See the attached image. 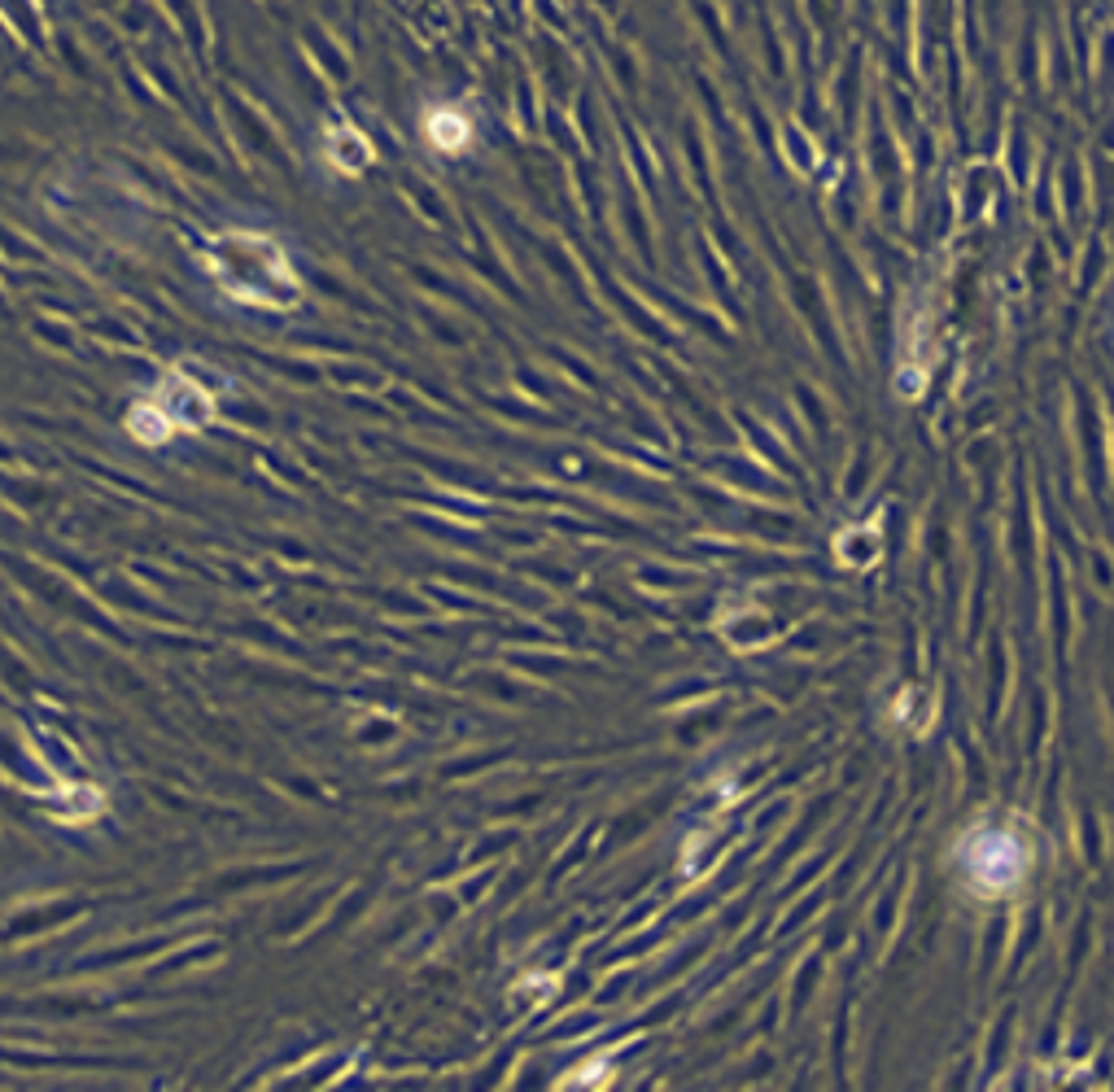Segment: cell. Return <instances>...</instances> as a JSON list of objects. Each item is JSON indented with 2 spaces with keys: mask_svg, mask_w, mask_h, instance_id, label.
<instances>
[{
  "mask_svg": "<svg viewBox=\"0 0 1114 1092\" xmlns=\"http://www.w3.org/2000/svg\"><path fill=\"white\" fill-rule=\"evenodd\" d=\"M153 402H158L162 415H166L171 424H180V429H202V424L215 415L210 389H206V385H193V380H184V376L162 380V389H158Z\"/></svg>",
  "mask_w": 1114,
  "mask_h": 1092,
  "instance_id": "obj_1",
  "label": "cell"
},
{
  "mask_svg": "<svg viewBox=\"0 0 1114 1092\" xmlns=\"http://www.w3.org/2000/svg\"><path fill=\"white\" fill-rule=\"evenodd\" d=\"M429 140H433L437 149H464V144H468V122H464V115H455V110L429 115Z\"/></svg>",
  "mask_w": 1114,
  "mask_h": 1092,
  "instance_id": "obj_2",
  "label": "cell"
},
{
  "mask_svg": "<svg viewBox=\"0 0 1114 1092\" xmlns=\"http://www.w3.org/2000/svg\"><path fill=\"white\" fill-rule=\"evenodd\" d=\"M306 44H311V53H315V57H320L324 66H333V71H328L333 79H346V62H342L337 44H333V40H328V35H324L320 26H311V31H306Z\"/></svg>",
  "mask_w": 1114,
  "mask_h": 1092,
  "instance_id": "obj_3",
  "label": "cell"
},
{
  "mask_svg": "<svg viewBox=\"0 0 1114 1092\" xmlns=\"http://www.w3.org/2000/svg\"><path fill=\"white\" fill-rule=\"evenodd\" d=\"M760 35H765V57H769V71L782 79L787 75V53H782V40H778V26L760 13Z\"/></svg>",
  "mask_w": 1114,
  "mask_h": 1092,
  "instance_id": "obj_4",
  "label": "cell"
},
{
  "mask_svg": "<svg viewBox=\"0 0 1114 1092\" xmlns=\"http://www.w3.org/2000/svg\"><path fill=\"white\" fill-rule=\"evenodd\" d=\"M787 149H791V158L796 162H813V144H809V136H800V127H787Z\"/></svg>",
  "mask_w": 1114,
  "mask_h": 1092,
  "instance_id": "obj_5",
  "label": "cell"
}]
</instances>
